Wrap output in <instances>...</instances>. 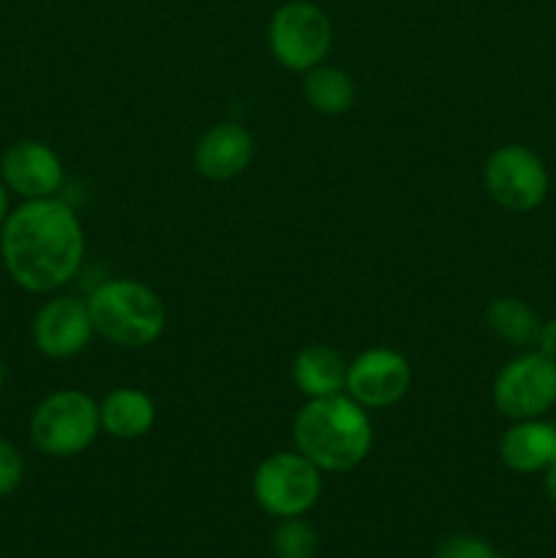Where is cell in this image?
I'll use <instances>...</instances> for the list:
<instances>
[{
    "instance_id": "obj_1",
    "label": "cell",
    "mask_w": 556,
    "mask_h": 558,
    "mask_svg": "<svg viewBox=\"0 0 556 558\" xmlns=\"http://www.w3.org/2000/svg\"><path fill=\"white\" fill-rule=\"evenodd\" d=\"M5 272L31 294H52L80 272L85 232L76 213L58 196L22 202L0 227Z\"/></svg>"
},
{
    "instance_id": "obj_2",
    "label": "cell",
    "mask_w": 556,
    "mask_h": 558,
    "mask_svg": "<svg viewBox=\"0 0 556 558\" xmlns=\"http://www.w3.org/2000/svg\"><path fill=\"white\" fill-rule=\"evenodd\" d=\"M294 447L319 472H352L368 458L374 430L365 409L349 396L311 398L292 425Z\"/></svg>"
},
{
    "instance_id": "obj_3",
    "label": "cell",
    "mask_w": 556,
    "mask_h": 558,
    "mask_svg": "<svg viewBox=\"0 0 556 558\" xmlns=\"http://www.w3.org/2000/svg\"><path fill=\"white\" fill-rule=\"evenodd\" d=\"M93 330L114 347L142 349L156 343L167 327V308L147 283L112 278L87 298Z\"/></svg>"
},
{
    "instance_id": "obj_4",
    "label": "cell",
    "mask_w": 556,
    "mask_h": 558,
    "mask_svg": "<svg viewBox=\"0 0 556 558\" xmlns=\"http://www.w3.org/2000/svg\"><path fill=\"white\" fill-rule=\"evenodd\" d=\"M101 430L98 403L82 390H58L31 417V441L49 458L82 456Z\"/></svg>"
},
{
    "instance_id": "obj_5",
    "label": "cell",
    "mask_w": 556,
    "mask_h": 558,
    "mask_svg": "<svg viewBox=\"0 0 556 558\" xmlns=\"http://www.w3.org/2000/svg\"><path fill=\"white\" fill-rule=\"evenodd\" d=\"M270 54L289 71H311L322 65L333 47V25L325 11L309 0L278 5L267 25Z\"/></svg>"
},
{
    "instance_id": "obj_6",
    "label": "cell",
    "mask_w": 556,
    "mask_h": 558,
    "mask_svg": "<svg viewBox=\"0 0 556 558\" xmlns=\"http://www.w3.org/2000/svg\"><path fill=\"white\" fill-rule=\"evenodd\" d=\"M322 472L300 452H276L254 472V499L267 515L300 518L319 501Z\"/></svg>"
},
{
    "instance_id": "obj_7",
    "label": "cell",
    "mask_w": 556,
    "mask_h": 558,
    "mask_svg": "<svg viewBox=\"0 0 556 558\" xmlns=\"http://www.w3.org/2000/svg\"><path fill=\"white\" fill-rule=\"evenodd\" d=\"M494 403L510 420H537L556 407V360L527 352L494 379Z\"/></svg>"
},
{
    "instance_id": "obj_8",
    "label": "cell",
    "mask_w": 556,
    "mask_h": 558,
    "mask_svg": "<svg viewBox=\"0 0 556 558\" xmlns=\"http://www.w3.org/2000/svg\"><path fill=\"white\" fill-rule=\"evenodd\" d=\"M485 191L510 213H529L548 194V172L537 153L523 145H505L485 161Z\"/></svg>"
},
{
    "instance_id": "obj_9",
    "label": "cell",
    "mask_w": 556,
    "mask_h": 558,
    "mask_svg": "<svg viewBox=\"0 0 556 558\" xmlns=\"http://www.w3.org/2000/svg\"><path fill=\"white\" fill-rule=\"evenodd\" d=\"M412 385L407 357L392 349L376 347L358 354L347 368V392L363 409H387L401 401Z\"/></svg>"
},
{
    "instance_id": "obj_10",
    "label": "cell",
    "mask_w": 556,
    "mask_h": 558,
    "mask_svg": "<svg viewBox=\"0 0 556 558\" xmlns=\"http://www.w3.org/2000/svg\"><path fill=\"white\" fill-rule=\"evenodd\" d=\"M96 330H93L87 300L60 294L47 300L33 316V343L49 360H69L87 349Z\"/></svg>"
},
{
    "instance_id": "obj_11",
    "label": "cell",
    "mask_w": 556,
    "mask_h": 558,
    "mask_svg": "<svg viewBox=\"0 0 556 558\" xmlns=\"http://www.w3.org/2000/svg\"><path fill=\"white\" fill-rule=\"evenodd\" d=\"M0 180L20 199H49L63 185V163L49 145L38 140H22L5 147L0 158Z\"/></svg>"
},
{
    "instance_id": "obj_12",
    "label": "cell",
    "mask_w": 556,
    "mask_h": 558,
    "mask_svg": "<svg viewBox=\"0 0 556 558\" xmlns=\"http://www.w3.org/2000/svg\"><path fill=\"white\" fill-rule=\"evenodd\" d=\"M254 140L238 123H218L202 134L194 147V167L207 180H232L249 169Z\"/></svg>"
},
{
    "instance_id": "obj_13",
    "label": "cell",
    "mask_w": 556,
    "mask_h": 558,
    "mask_svg": "<svg viewBox=\"0 0 556 558\" xmlns=\"http://www.w3.org/2000/svg\"><path fill=\"white\" fill-rule=\"evenodd\" d=\"M499 456L510 472L537 474L556 463V425L545 420H516L499 441Z\"/></svg>"
},
{
    "instance_id": "obj_14",
    "label": "cell",
    "mask_w": 556,
    "mask_h": 558,
    "mask_svg": "<svg viewBox=\"0 0 556 558\" xmlns=\"http://www.w3.org/2000/svg\"><path fill=\"white\" fill-rule=\"evenodd\" d=\"M101 414V430L112 439L134 441L142 439L156 425V403L147 392L136 387H118L98 403Z\"/></svg>"
},
{
    "instance_id": "obj_15",
    "label": "cell",
    "mask_w": 556,
    "mask_h": 558,
    "mask_svg": "<svg viewBox=\"0 0 556 558\" xmlns=\"http://www.w3.org/2000/svg\"><path fill=\"white\" fill-rule=\"evenodd\" d=\"M349 363L341 352L325 343H311L294 357L292 379L305 398H330L347 390Z\"/></svg>"
},
{
    "instance_id": "obj_16",
    "label": "cell",
    "mask_w": 556,
    "mask_h": 558,
    "mask_svg": "<svg viewBox=\"0 0 556 558\" xmlns=\"http://www.w3.org/2000/svg\"><path fill=\"white\" fill-rule=\"evenodd\" d=\"M485 325L510 347H529L537 341L540 316L518 298H494L485 308Z\"/></svg>"
},
{
    "instance_id": "obj_17",
    "label": "cell",
    "mask_w": 556,
    "mask_h": 558,
    "mask_svg": "<svg viewBox=\"0 0 556 558\" xmlns=\"http://www.w3.org/2000/svg\"><path fill=\"white\" fill-rule=\"evenodd\" d=\"M303 93L311 109L322 114H343L354 104L352 76L333 65H316V69L305 71Z\"/></svg>"
},
{
    "instance_id": "obj_18",
    "label": "cell",
    "mask_w": 556,
    "mask_h": 558,
    "mask_svg": "<svg viewBox=\"0 0 556 558\" xmlns=\"http://www.w3.org/2000/svg\"><path fill=\"white\" fill-rule=\"evenodd\" d=\"M273 550L278 558H314L316 532L311 523L300 518H281L278 529L273 532Z\"/></svg>"
},
{
    "instance_id": "obj_19",
    "label": "cell",
    "mask_w": 556,
    "mask_h": 558,
    "mask_svg": "<svg viewBox=\"0 0 556 558\" xmlns=\"http://www.w3.org/2000/svg\"><path fill=\"white\" fill-rule=\"evenodd\" d=\"M436 558H499L494 545L474 534H452L436 548Z\"/></svg>"
},
{
    "instance_id": "obj_20",
    "label": "cell",
    "mask_w": 556,
    "mask_h": 558,
    "mask_svg": "<svg viewBox=\"0 0 556 558\" xmlns=\"http://www.w3.org/2000/svg\"><path fill=\"white\" fill-rule=\"evenodd\" d=\"M22 480H25V458L9 439H0V499L14 494Z\"/></svg>"
},
{
    "instance_id": "obj_21",
    "label": "cell",
    "mask_w": 556,
    "mask_h": 558,
    "mask_svg": "<svg viewBox=\"0 0 556 558\" xmlns=\"http://www.w3.org/2000/svg\"><path fill=\"white\" fill-rule=\"evenodd\" d=\"M537 352L548 354V357L556 360V319L551 322H543L540 325V332H537Z\"/></svg>"
},
{
    "instance_id": "obj_22",
    "label": "cell",
    "mask_w": 556,
    "mask_h": 558,
    "mask_svg": "<svg viewBox=\"0 0 556 558\" xmlns=\"http://www.w3.org/2000/svg\"><path fill=\"white\" fill-rule=\"evenodd\" d=\"M545 494H548L551 505L556 507V463L545 472Z\"/></svg>"
},
{
    "instance_id": "obj_23",
    "label": "cell",
    "mask_w": 556,
    "mask_h": 558,
    "mask_svg": "<svg viewBox=\"0 0 556 558\" xmlns=\"http://www.w3.org/2000/svg\"><path fill=\"white\" fill-rule=\"evenodd\" d=\"M11 207H9V189H5V183L0 180V227H3V221L9 218Z\"/></svg>"
},
{
    "instance_id": "obj_24",
    "label": "cell",
    "mask_w": 556,
    "mask_h": 558,
    "mask_svg": "<svg viewBox=\"0 0 556 558\" xmlns=\"http://www.w3.org/2000/svg\"><path fill=\"white\" fill-rule=\"evenodd\" d=\"M3 385H5V365L3 360H0V390H3Z\"/></svg>"
}]
</instances>
